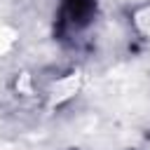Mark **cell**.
Segmentation results:
<instances>
[{
  "mask_svg": "<svg viewBox=\"0 0 150 150\" xmlns=\"http://www.w3.org/2000/svg\"><path fill=\"white\" fill-rule=\"evenodd\" d=\"M98 14L96 0H61L54 16V38L63 45H73L87 33Z\"/></svg>",
  "mask_w": 150,
  "mask_h": 150,
  "instance_id": "1",
  "label": "cell"
}]
</instances>
